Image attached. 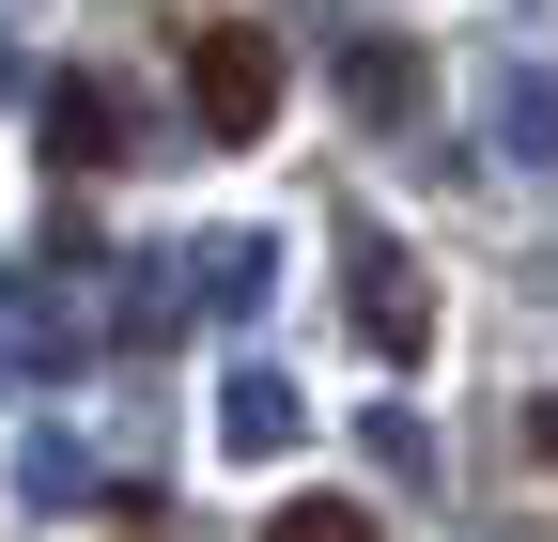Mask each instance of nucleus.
Returning <instances> with one entry per match:
<instances>
[{
	"label": "nucleus",
	"mask_w": 558,
	"mask_h": 542,
	"mask_svg": "<svg viewBox=\"0 0 558 542\" xmlns=\"http://www.w3.org/2000/svg\"><path fill=\"white\" fill-rule=\"evenodd\" d=\"M264 542H373V512H357V496H279Z\"/></svg>",
	"instance_id": "obj_3"
},
{
	"label": "nucleus",
	"mask_w": 558,
	"mask_h": 542,
	"mask_svg": "<svg viewBox=\"0 0 558 542\" xmlns=\"http://www.w3.org/2000/svg\"><path fill=\"white\" fill-rule=\"evenodd\" d=\"M47 156H62V171H109V94H94V78L47 94Z\"/></svg>",
	"instance_id": "obj_2"
},
{
	"label": "nucleus",
	"mask_w": 558,
	"mask_h": 542,
	"mask_svg": "<svg viewBox=\"0 0 558 542\" xmlns=\"http://www.w3.org/2000/svg\"><path fill=\"white\" fill-rule=\"evenodd\" d=\"M186 109H202V140H264L279 124V47L248 16H202L186 32Z\"/></svg>",
	"instance_id": "obj_1"
}]
</instances>
